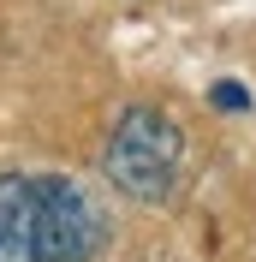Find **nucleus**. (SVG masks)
Here are the masks:
<instances>
[{"label":"nucleus","mask_w":256,"mask_h":262,"mask_svg":"<svg viewBox=\"0 0 256 262\" xmlns=\"http://www.w3.org/2000/svg\"><path fill=\"white\" fill-rule=\"evenodd\" d=\"M185 167V131L167 107L131 101L125 114L113 119L108 149H101V173L113 191H125L131 203H167Z\"/></svg>","instance_id":"f257e3e1"},{"label":"nucleus","mask_w":256,"mask_h":262,"mask_svg":"<svg viewBox=\"0 0 256 262\" xmlns=\"http://www.w3.org/2000/svg\"><path fill=\"white\" fill-rule=\"evenodd\" d=\"M36 232H42V262H96L113 238L96 191L60 173L36 179Z\"/></svg>","instance_id":"f03ea898"},{"label":"nucleus","mask_w":256,"mask_h":262,"mask_svg":"<svg viewBox=\"0 0 256 262\" xmlns=\"http://www.w3.org/2000/svg\"><path fill=\"white\" fill-rule=\"evenodd\" d=\"M0 262H42L36 179H24V173H0Z\"/></svg>","instance_id":"7ed1b4c3"},{"label":"nucleus","mask_w":256,"mask_h":262,"mask_svg":"<svg viewBox=\"0 0 256 262\" xmlns=\"http://www.w3.org/2000/svg\"><path fill=\"white\" fill-rule=\"evenodd\" d=\"M208 101H215L221 114H250V90H244L239 78H221L215 90H208Z\"/></svg>","instance_id":"20e7f679"}]
</instances>
